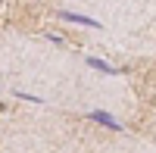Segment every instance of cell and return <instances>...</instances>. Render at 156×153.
<instances>
[{"instance_id":"6da1fadb","label":"cell","mask_w":156,"mask_h":153,"mask_svg":"<svg viewBox=\"0 0 156 153\" xmlns=\"http://www.w3.org/2000/svg\"><path fill=\"white\" fill-rule=\"evenodd\" d=\"M56 19H62V22H72V25H84V28H103V25H100L97 19L81 16V12H72V9H59V12H56Z\"/></svg>"},{"instance_id":"7a4b0ae2","label":"cell","mask_w":156,"mask_h":153,"mask_svg":"<svg viewBox=\"0 0 156 153\" xmlns=\"http://www.w3.org/2000/svg\"><path fill=\"white\" fill-rule=\"evenodd\" d=\"M87 119H94L97 125H103V128H109V131H125V125H122V122H115L106 109H90V112H87Z\"/></svg>"},{"instance_id":"3957f363","label":"cell","mask_w":156,"mask_h":153,"mask_svg":"<svg viewBox=\"0 0 156 153\" xmlns=\"http://www.w3.org/2000/svg\"><path fill=\"white\" fill-rule=\"evenodd\" d=\"M84 62L90 69H97V72H103V75H122V69H115V66H109L106 59H100V56H84Z\"/></svg>"},{"instance_id":"277c9868","label":"cell","mask_w":156,"mask_h":153,"mask_svg":"<svg viewBox=\"0 0 156 153\" xmlns=\"http://www.w3.org/2000/svg\"><path fill=\"white\" fill-rule=\"evenodd\" d=\"M12 97H19V100H28V103H44L41 97H34V94H22V91H12Z\"/></svg>"}]
</instances>
